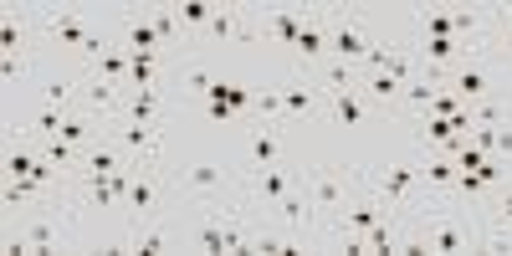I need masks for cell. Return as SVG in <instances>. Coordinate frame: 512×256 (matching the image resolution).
I'll return each instance as SVG.
<instances>
[{
  "label": "cell",
  "instance_id": "obj_1",
  "mask_svg": "<svg viewBox=\"0 0 512 256\" xmlns=\"http://www.w3.org/2000/svg\"><path fill=\"white\" fill-rule=\"evenodd\" d=\"M369 47H374V36L364 31V16L333 6V16H328V52H333L338 62H349V67H364Z\"/></svg>",
  "mask_w": 512,
  "mask_h": 256
},
{
  "label": "cell",
  "instance_id": "obj_2",
  "mask_svg": "<svg viewBox=\"0 0 512 256\" xmlns=\"http://www.w3.org/2000/svg\"><path fill=\"white\" fill-rule=\"evenodd\" d=\"M349 190H354V180L344 175V169H313V175H308V200H313V216H318L323 226H333V221L349 210Z\"/></svg>",
  "mask_w": 512,
  "mask_h": 256
},
{
  "label": "cell",
  "instance_id": "obj_3",
  "mask_svg": "<svg viewBox=\"0 0 512 256\" xmlns=\"http://www.w3.org/2000/svg\"><path fill=\"white\" fill-rule=\"evenodd\" d=\"M415 21H420L425 36H477V41H487V31H492V11H436V6H420Z\"/></svg>",
  "mask_w": 512,
  "mask_h": 256
},
{
  "label": "cell",
  "instance_id": "obj_4",
  "mask_svg": "<svg viewBox=\"0 0 512 256\" xmlns=\"http://www.w3.org/2000/svg\"><path fill=\"white\" fill-rule=\"evenodd\" d=\"M441 88H446V93H456L466 108L487 103V98H492V57H487V52H477V57L456 62V67L446 72V82H441Z\"/></svg>",
  "mask_w": 512,
  "mask_h": 256
},
{
  "label": "cell",
  "instance_id": "obj_5",
  "mask_svg": "<svg viewBox=\"0 0 512 256\" xmlns=\"http://www.w3.org/2000/svg\"><path fill=\"white\" fill-rule=\"evenodd\" d=\"M36 21H41V31H47L52 41H67V47H77V52L88 57V62H98V57L113 47V36H98V31H88V26H82L77 16H67V11H41Z\"/></svg>",
  "mask_w": 512,
  "mask_h": 256
},
{
  "label": "cell",
  "instance_id": "obj_6",
  "mask_svg": "<svg viewBox=\"0 0 512 256\" xmlns=\"http://www.w3.org/2000/svg\"><path fill=\"white\" fill-rule=\"evenodd\" d=\"M282 149H287V118H251L246 123V164L251 169L282 164ZM251 169H246V175H251Z\"/></svg>",
  "mask_w": 512,
  "mask_h": 256
},
{
  "label": "cell",
  "instance_id": "obj_7",
  "mask_svg": "<svg viewBox=\"0 0 512 256\" xmlns=\"http://www.w3.org/2000/svg\"><path fill=\"white\" fill-rule=\"evenodd\" d=\"M113 41H118L123 52H164L154 11H118L113 16Z\"/></svg>",
  "mask_w": 512,
  "mask_h": 256
},
{
  "label": "cell",
  "instance_id": "obj_8",
  "mask_svg": "<svg viewBox=\"0 0 512 256\" xmlns=\"http://www.w3.org/2000/svg\"><path fill=\"white\" fill-rule=\"evenodd\" d=\"M108 134L123 144V154L134 159V164H159V144H164V128L159 123H123V118H113Z\"/></svg>",
  "mask_w": 512,
  "mask_h": 256
},
{
  "label": "cell",
  "instance_id": "obj_9",
  "mask_svg": "<svg viewBox=\"0 0 512 256\" xmlns=\"http://www.w3.org/2000/svg\"><path fill=\"white\" fill-rule=\"evenodd\" d=\"M67 236V216L57 210V216H41L21 231H6V251H57Z\"/></svg>",
  "mask_w": 512,
  "mask_h": 256
},
{
  "label": "cell",
  "instance_id": "obj_10",
  "mask_svg": "<svg viewBox=\"0 0 512 256\" xmlns=\"http://www.w3.org/2000/svg\"><path fill=\"white\" fill-rule=\"evenodd\" d=\"M328 16H333V6H313V21L297 31V41H292V57L303 62V67H323V57H328Z\"/></svg>",
  "mask_w": 512,
  "mask_h": 256
},
{
  "label": "cell",
  "instance_id": "obj_11",
  "mask_svg": "<svg viewBox=\"0 0 512 256\" xmlns=\"http://www.w3.org/2000/svg\"><path fill=\"white\" fill-rule=\"evenodd\" d=\"M159 200H164V175H159V164H144L139 175H134V185H128V210L134 216H159Z\"/></svg>",
  "mask_w": 512,
  "mask_h": 256
},
{
  "label": "cell",
  "instance_id": "obj_12",
  "mask_svg": "<svg viewBox=\"0 0 512 256\" xmlns=\"http://www.w3.org/2000/svg\"><path fill=\"white\" fill-rule=\"evenodd\" d=\"M123 123H164V88H123Z\"/></svg>",
  "mask_w": 512,
  "mask_h": 256
},
{
  "label": "cell",
  "instance_id": "obj_13",
  "mask_svg": "<svg viewBox=\"0 0 512 256\" xmlns=\"http://www.w3.org/2000/svg\"><path fill=\"white\" fill-rule=\"evenodd\" d=\"M415 185H420V164H390L384 175H374V185H369V190H374L384 205L395 210V205H400V200H405Z\"/></svg>",
  "mask_w": 512,
  "mask_h": 256
},
{
  "label": "cell",
  "instance_id": "obj_14",
  "mask_svg": "<svg viewBox=\"0 0 512 256\" xmlns=\"http://www.w3.org/2000/svg\"><path fill=\"white\" fill-rule=\"evenodd\" d=\"M292 195V175H287V169L282 164H272V169H251V175H246V200H287Z\"/></svg>",
  "mask_w": 512,
  "mask_h": 256
},
{
  "label": "cell",
  "instance_id": "obj_15",
  "mask_svg": "<svg viewBox=\"0 0 512 256\" xmlns=\"http://www.w3.org/2000/svg\"><path fill=\"white\" fill-rule=\"evenodd\" d=\"M205 41H226V36H256L241 16V6H216V16H210V26L200 31Z\"/></svg>",
  "mask_w": 512,
  "mask_h": 256
},
{
  "label": "cell",
  "instance_id": "obj_16",
  "mask_svg": "<svg viewBox=\"0 0 512 256\" xmlns=\"http://www.w3.org/2000/svg\"><path fill=\"white\" fill-rule=\"evenodd\" d=\"M93 82H108V88H128V52L118 47V41L93 62Z\"/></svg>",
  "mask_w": 512,
  "mask_h": 256
},
{
  "label": "cell",
  "instance_id": "obj_17",
  "mask_svg": "<svg viewBox=\"0 0 512 256\" xmlns=\"http://www.w3.org/2000/svg\"><path fill=\"white\" fill-rule=\"evenodd\" d=\"M164 52H128V88H159Z\"/></svg>",
  "mask_w": 512,
  "mask_h": 256
},
{
  "label": "cell",
  "instance_id": "obj_18",
  "mask_svg": "<svg viewBox=\"0 0 512 256\" xmlns=\"http://www.w3.org/2000/svg\"><path fill=\"white\" fill-rule=\"evenodd\" d=\"M318 88H323V93H349V88H359V67L328 57V62L318 67Z\"/></svg>",
  "mask_w": 512,
  "mask_h": 256
},
{
  "label": "cell",
  "instance_id": "obj_19",
  "mask_svg": "<svg viewBox=\"0 0 512 256\" xmlns=\"http://www.w3.org/2000/svg\"><path fill=\"white\" fill-rule=\"evenodd\" d=\"M308 21H313V11H308V6H297V11H277V16H267V36H277L282 47H292L297 31H303Z\"/></svg>",
  "mask_w": 512,
  "mask_h": 256
},
{
  "label": "cell",
  "instance_id": "obj_20",
  "mask_svg": "<svg viewBox=\"0 0 512 256\" xmlns=\"http://www.w3.org/2000/svg\"><path fill=\"white\" fill-rule=\"evenodd\" d=\"M0 47H6V57H26L31 47V26L16 11H6V21H0Z\"/></svg>",
  "mask_w": 512,
  "mask_h": 256
},
{
  "label": "cell",
  "instance_id": "obj_21",
  "mask_svg": "<svg viewBox=\"0 0 512 256\" xmlns=\"http://www.w3.org/2000/svg\"><path fill=\"white\" fill-rule=\"evenodd\" d=\"M328 113H333L338 123H359V118H364V93H359V88H349V93H328Z\"/></svg>",
  "mask_w": 512,
  "mask_h": 256
},
{
  "label": "cell",
  "instance_id": "obj_22",
  "mask_svg": "<svg viewBox=\"0 0 512 256\" xmlns=\"http://www.w3.org/2000/svg\"><path fill=\"white\" fill-rule=\"evenodd\" d=\"M154 11V26H159V41H164V47H180V11L175 6H149Z\"/></svg>",
  "mask_w": 512,
  "mask_h": 256
},
{
  "label": "cell",
  "instance_id": "obj_23",
  "mask_svg": "<svg viewBox=\"0 0 512 256\" xmlns=\"http://www.w3.org/2000/svg\"><path fill=\"white\" fill-rule=\"evenodd\" d=\"M180 88H185V93H195V98H210L216 77H210V67H205V62H190V67L180 72Z\"/></svg>",
  "mask_w": 512,
  "mask_h": 256
},
{
  "label": "cell",
  "instance_id": "obj_24",
  "mask_svg": "<svg viewBox=\"0 0 512 256\" xmlns=\"http://www.w3.org/2000/svg\"><path fill=\"white\" fill-rule=\"evenodd\" d=\"M175 11H180V26H195V31H205L210 16H216V6H205V0H185V6H175Z\"/></svg>",
  "mask_w": 512,
  "mask_h": 256
},
{
  "label": "cell",
  "instance_id": "obj_25",
  "mask_svg": "<svg viewBox=\"0 0 512 256\" xmlns=\"http://www.w3.org/2000/svg\"><path fill=\"white\" fill-rule=\"evenodd\" d=\"M487 36H492L497 52H512V16H507V11H492V31H487ZM492 47H487V52H492Z\"/></svg>",
  "mask_w": 512,
  "mask_h": 256
},
{
  "label": "cell",
  "instance_id": "obj_26",
  "mask_svg": "<svg viewBox=\"0 0 512 256\" xmlns=\"http://www.w3.org/2000/svg\"><path fill=\"white\" fill-rule=\"evenodd\" d=\"M487 159H492V154H482L477 144H461V154H456V164H461V169H482Z\"/></svg>",
  "mask_w": 512,
  "mask_h": 256
},
{
  "label": "cell",
  "instance_id": "obj_27",
  "mask_svg": "<svg viewBox=\"0 0 512 256\" xmlns=\"http://www.w3.org/2000/svg\"><path fill=\"white\" fill-rule=\"evenodd\" d=\"M16 72H26V57H0V77L16 82Z\"/></svg>",
  "mask_w": 512,
  "mask_h": 256
},
{
  "label": "cell",
  "instance_id": "obj_28",
  "mask_svg": "<svg viewBox=\"0 0 512 256\" xmlns=\"http://www.w3.org/2000/svg\"><path fill=\"white\" fill-rule=\"evenodd\" d=\"M497 154H512V128H497Z\"/></svg>",
  "mask_w": 512,
  "mask_h": 256
}]
</instances>
